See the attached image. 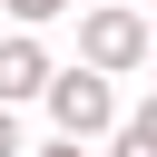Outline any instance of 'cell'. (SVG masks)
I'll return each instance as SVG.
<instances>
[{
	"label": "cell",
	"mask_w": 157,
	"mask_h": 157,
	"mask_svg": "<svg viewBox=\"0 0 157 157\" xmlns=\"http://www.w3.org/2000/svg\"><path fill=\"white\" fill-rule=\"evenodd\" d=\"M39 108H49V137H78V147H98L108 128H118V78H98V69H49V88H39Z\"/></svg>",
	"instance_id": "1"
},
{
	"label": "cell",
	"mask_w": 157,
	"mask_h": 157,
	"mask_svg": "<svg viewBox=\"0 0 157 157\" xmlns=\"http://www.w3.org/2000/svg\"><path fill=\"white\" fill-rule=\"evenodd\" d=\"M0 157H29V137H20V108H0Z\"/></svg>",
	"instance_id": "5"
},
{
	"label": "cell",
	"mask_w": 157,
	"mask_h": 157,
	"mask_svg": "<svg viewBox=\"0 0 157 157\" xmlns=\"http://www.w3.org/2000/svg\"><path fill=\"white\" fill-rule=\"evenodd\" d=\"M147 69H157V29H147Z\"/></svg>",
	"instance_id": "8"
},
{
	"label": "cell",
	"mask_w": 157,
	"mask_h": 157,
	"mask_svg": "<svg viewBox=\"0 0 157 157\" xmlns=\"http://www.w3.org/2000/svg\"><path fill=\"white\" fill-rule=\"evenodd\" d=\"M128 118H137V128H147V137H157V88H147V98H137V108H128Z\"/></svg>",
	"instance_id": "7"
},
{
	"label": "cell",
	"mask_w": 157,
	"mask_h": 157,
	"mask_svg": "<svg viewBox=\"0 0 157 157\" xmlns=\"http://www.w3.org/2000/svg\"><path fill=\"white\" fill-rule=\"evenodd\" d=\"M29 157H98V147H78V137H49V147H29Z\"/></svg>",
	"instance_id": "6"
},
{
	"label": "cell",
	"mask_w": 157,
	"mask_h": 157,
	"mask_svg": "<svg viewBox=\"0 0 157 157\" xmlns=\"http://www.w3.org/2000/svg\"><path fill=\"white\" fill-rule=\"evenodd\" d=\"M49 69H59V59H49L39 29H0V108H29V98L49 88Z\"/></svg>",
	"instance_id": "3"
},
{
	"label": "cell",
	"mask_w": 157,
	"mask_h": 157,
	"mask_svg": "<svg viewBox=\"0 0 157 157\" xmlns=\"http://www.w3.org/2000/svg\"><path fill=\"white\" fill-rule=\"evenodd\" d=\"M78 69L137 78V69H147V20H137L128 0H78Z\"/></svg>",
	"instance_id": "2"
},
{
	"label": "cell",
	"mask_w": 157,
	"mask_h": 157,
	"mask_svg": "<svg viewBox=\"0 0 157 157\" xmlns=\"http://www.w3.org/2000/svg\"><path fill=\"white\" fill-rule=\"evenodd\" d=\"M69 10H78V0H0L10 29H49V20H69Z\"/></svg>",
	"instance_id": "4"
}]
</instances>
